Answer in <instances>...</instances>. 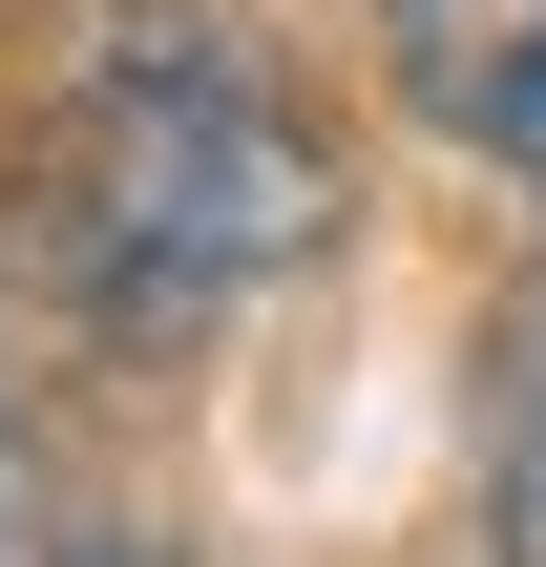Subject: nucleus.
<instances>
[{
	"instance_id": "obj_3",
	"label": "nucleus",
	"mask_w": 546,
	"mask_h": 567,
	"mask_svg": "<svg viewBox=\"0 0 546 567\" xmlns=\"http://www.w3.org/2000/svg\"><path fill=\"white\" fill-rule=\"evenodd\" d=\"M0 567H147V526L84 484V442L42 400H0Z\"/></svg>"
},
{
	"instance_id": "obj_4",
	"label": "nucleus",
	"mask_w": 546,
	"mask_h": 567,
	"mask_svg": "<svg viewBox=\"0 0 546 567\" xmlns=\"http://www.w3.org/2000/svg\"><path fill=\"white\" fill-rule=\"evenodd\" d=\"M484 547L546 567V295H505V358H484Z\"/></svg>"
},
{
	"instance_id": "obj_2",
	"label": "nucleus",
	"mask_w": 546,
	"mask_h": 567,
	"mask_svg": "<svg viewBox=\"0 0 546 567\" xmlns=\"http://www.w3.org/2000/svg\"><path fill=\"white\" fill-rule=\"evenodd\" d=\"M379 42H400V105L442 147L546 189V0H379Z\"/></svg>"
},
{
	"instance_id": "obj_1",
	"label": "nucleus",
	"mask_w": 546,
	"mask_h": 567,
	"mask_svg": "<svg viewBox=\"0 0 546 567\" xmlns=\"http://www.w3.org/2000/svg\"><path fill=\"white\" fill-rule=\"evenodd\" d=\"M42 252L105 337H189L337 252V126L274 84L253 0H63L42 21Z\"/></svg>"
}]
</instances>
